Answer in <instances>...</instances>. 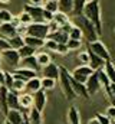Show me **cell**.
Returning <instances> with one entry per match:
<instances>
[{
	"label": "cell",
	"mask_w": 115,
	"mask_h": 124,
	"mask_svg": "<svg viewBox=\"0 0 115 124\" xmlns=\"http://www.w3.org/2000/svg\"><path fill=\"white\" fill-rule=\"evenodd\" d=\"M82 15L92 22L98 35L102 33V17H101V0H88L84 6Z\"/></svg>",
	"instance_id": "obj_1"
},
{
	"label": "cell",
	"mask_w": 115,
	"mask_h": 124,
	"mask_svg": "<svg viewBox=\"0 0 115 124\" xmlns=\"http://www.w3.org/2000/svg\"><path fill=\"white\" fill-rule=\"evenodd\" d=\"M59 87H60V90H62V93L63 95L69 100V101H72V100H75L76 98V95L73 93V90H72V84H71V72L65 68V66H62V65H59Z\"/></svg>",
	"instance_id": "obj_2"
},
{
	"label": "cell",
	"mask_w": 115,
	"mask_h": 124,
	"mask_svg": "<svg viewBox=\"0 0 115 124\" xmlns=\"http://www.w3.org/2000/svg\"><path fill=\"white\" fill-rule=\"evenodd\" d=\"M75 17L78 20V25L76 26H79V29L82 31V35L88 39V42H93V40H96L99 38V35H98L96 29H95V26L92 25V22L89 19H86L84 15H79V16H75Z\"/></svg>",
	"instance_id": "obj_3"
},
{
	"label": "cell",
	"mask_w": 115,
	"mask_h": 124,
	"mask_svg": "<svg viewBox=\"0 0 115 124\" xmlns=\"http://www.w3.org/2000/svg\"><path fill=\"white\" fill-rule=\"evenodd\" d=\"M26 35L39 38V39H46L49 36L48 23H45V22H32L30 25L26 26Z\"/></svg>",
	"instance_id": "obj_4"
},
{
	"label": "cell",
	"mask_w": 115,
	"mask_h": 124,
	"mask_svg": "<svg viewBox=\"0 0 115 124\" xmlns=\"http://www.w3.org/2000/svg\"><path fill=\"white\" fill-rule=\"evenodd\" d=\"M0 58H1L3 62H6L9 66H12V69L17 68V65H20V59H22L19 52H17V49H12V48L0 52Z\"/></svg>",
	"instance_id": "obj_5"
},
{
	"label": "cell",
	"mask_w": 115,
	"mask_h": 124,
	"mask_svg": "<svg viewBox=\"0 0 115 124\" xmlns=\"http://www.w3.org/2000/svg\"><path fill=\"white\" fill-rule=\"evenodd\" d=\"M89 51L93 52L95 55H98L99 58H102L105 62L111 61V54H109L108 48H107V46L104 45V42L99 40V39H96V40H93V42H89Z\"/></svg>",
	"instance_id": "obj_6"
},
{
	"label": "cell",
	"mask_w": 115,
	"mask_h": 124,
	"mask_svg": "<svg viewBox=\"0 0 115 124\" xmlns=\"http://www.w3.org/2000/svg\"><path fill=\"white\" fill-rule=\"evenodd\" d=\"M85 87H86V91L89 94V97L96 95V94L102 90L101 81H99V77H98V71H93L88 77V79H86V82H85Z\"/></svg>",
	"instance_id": "obj_7"
},
{
	"label": "cell",
	"mask_w": 115,
	"mask_h": 124,
	"mask_svg": "<svg viewBox=\"0 0 115 124\" xmlns=\"http://www.w3.org/2000/svg\"><path fill=\"white\" fill-rule=\"evenodd\" d=\"M92 72H93V69H92L89 65H82V63H81L79 66H76V68L71 72V77H72L73 79H76V81L85 84L86 79H88V77H89Z\"/></svg>",
	"instance_id": "obj_8"
},
{
	"label": "cell",
	"mask_w": 115,
	"mask_h": 124,
	"mask_svg": "<svg viewBox=\"0 0 115 124\" xmlns=\"http://www.w3.org/2000/svg\"><path fill=\"white\" fill-rule=\"evenodd\" d=\"M12 75L14 79H20V81H29L30 78H35L37 77V72L33 71V69H29V68H25V66H19V68H14L12 71Z\"/></svg>",
	"instance_id": "obj_9"
},
{
	"label": "cell",
	"mask_w": 115,
	"mask_h": 124,
	"mask_svg": "<svg viewBox=\"0 0 115 124\" xmlns=\"http://www.w3.org/2000/svg\"><path fill=\"white\" fill-rule=\"evenodd\" d=\"M32 95H33V107L42 113V111L45 110V107H46V102H48L46 91H45V90H39V91L33 93Z\"/></svg>",
	"instance_id": "obj_10"
},
{
	"label": "cell",
	"mask_w": 115,
	"mask_h": 124,
	"mask_svg": "<svg viewBox=\"0 0 115 124\" xmlns=\"http://www.w3.org/2000/svg\"><path fill=\"white\" fill-rule=\"evenodd\" d=\"M25 12H28L33 22H43V6L25 4Z\"/></svg>",
	"instance_id": "obj_11"
},
{
	"label": "cell",
	"mask_w": 115,
	"mask_h": 124,
	"mask_svg": "<svg viewBox=\"0 0 115 124\" xmlns=\"http://www.w3.org/2000/svg\"><path fill=\"white\" fill-rule=\"evenodd\" d=\"M14 35H17V26H14L12 22H3L0 23V36L10 39Z\"/></svg>",
	"instance_id": "obj_12"
},
{
	"label": "cell",
	"mask_w": 115,
	"mask_h": 124,
	"mask_svg": "<svg viewBox=\"0 0 115 124\" xmlns=\"http://www.w3.org/2000/svg\"><path fill=\"white\" fill-rule=\"evenodd\" d=\"M42 75L43 77H48V78L58 79L59 78V65L55 63V62H49L48 65H45L42 68Z\"/></svg>",
	"instance_id": "obj_13"
},
{
	"label": "cell",
	"mask_w": 115,
	"mask_h": 124,
	"mask_svg": "<svg viewBox=\"0 0 115 124\" xmlns=\"http://www.w3.org/2000/svg\"><path fill=\"white\" fill-rule=\"evenodd\" d=\"M71 84H72V90H73V93H75L76 97H81V98H84V100H88V98H89V94L86 91L85 84H82V82L73 79L72 77H71Z\"/></svg>",
	"instance_id": "obj_14"
},
{
	"label": "cell",
	"mask_w": 115,
	"mask_h": 124,
	"mask_svg": "<svg viewBox=\"0 0 115 124\" xmlns=\"http://www.w3.org/2000/svg\"><path fill=\"white\" fill-rule=\"evenodd\" d=\"M25 118L29 124H43V118H42V113L39 110H36L35 107H32L28 110V114H25Z\"/></svg>",
	"instance_id": "obj_15"
},
{
	"label": "cell",
	"mask_w": 115,
	"mask_h": 124,
	"mask_svg": "<svg viewBox=\"0 0 115 124\" xmlns=\"http://www.w3.org/2000/svg\"><path fill=\"white\" fill-rule=\"evenodd\" d=\"M19 104L23 113H26L33 107V95L29 93H20L19 94Z\"/></svg>",
	"instance_id": "obj_16"
},
{
	"label": "cell",
	"mask_w": 115,
	"mask_h": 124,
	"mask_svg": "<svg viewBox=\"0 0 115 124\" xmlns=\"http://www.w3.org/2000/svg\"><path fill=\"white\" fill-rule=\"evenodd\" d=\"M4 117L12 124H23L25 123V113H22L19 110H9Z\"/></svg>",
	"instance_id": "obj_17"
},
{
	"label": "cell",
	"mask_w": 115,
	"mask_h": 124,
	"mask_svg": "<svg viewBox=\"0 0 115 124\" xmlns=\"http://www.w3.org/2000/svg\"><path fill=\"white\" fill-rule=\"evenodd\" d=\"M39 90H42V87H40V78L39 77L30 78L29 81L25 82V91L26 93L33 94V93H36V91H39Z\"/></svg>",
	"instance_id": "obj_18"
},
{
	"label": "cell",
	"mask_w": 115,
	"mask_h": 124,
	"mask_svg": "<svg viewBox=\"0 0 115 124\" xmlns=\"http://www.w3.org/2000/svg\"><path fill=\"white\" fill-rule=\"evenodd\" d=\"M89 52V66L93 69V71H98V69H102L104 68V65H105V61L102 59V58H99L98 55H95L93 52H91V51H88Z\"/></svg>",
	"instance_id": "obj_19"
},
{
	"label": "cell",
	"mask_w": 115,
	"mask_h": 124,
	"mask_svg": "<svg viewBox=\"0 0 115 124\" xmlns=\"http://www.w3.org/2000/svg\"><path fill=\"white\" fill-rule=\"evenodd\" d=\"M7 94L9 90L4 85H0V111L3 113V116L7 114L9 111V105H7Z\"/></svg>",
	"instance_id": "obj_20"
},
{
	"label": "cell",
	"mask_w": 115,
	"mask_h": 124,
	"mask_svg": "<svg viewBox=\"0 0 115 124\" xmlns=\"http://www.w3.org/2000/svg\"><path fill=\"white\" fill-rule=\"evenodd\" d=\"M23 42H25V45L35 48L36 51L43 48V45H45V39H39V38H35V36H29V35L23 36Z\"/></svg>",
	"instance_id": "obj_21"
},
{
	"label": "cell",
	"mask_w": 115,
	"mask_h": 124,
	"mask_svg": "<svg viewBox=\"0 0 115 124\" xmlns=\"http://www.w3.org/2000/svg\"><path fill=\"white\" fill-rule=\"evenodd\" d=\"M20 66L33 69V71H36V72H39V71L42 69V68L37 65V61H36V56H35V55L28 56V58H22V59H20Z\"/></svg>",
	"instance_id": "obj_22"
},
{
	"label": "cell",
	"mask_w": 115,
	"mask_h": 124,
	"mask_svg": "<svg viewBox=\"0 0 115 124\" xmlns=\"http://www.w3.org/2000/svg\"><path fill=\"white\" fill-rule=\"evenodd\" d=\"M7 105H9V110L22 111L20 104H19V94L14 93V91H9V94H7Z\"/></svg>",
	"instance_id": "obj_23"
},
{
	"label": "cell",
	"mask_w": 115,
	"mask_h": 124,
	"mask_svg": "<svg viewBox=\"0 0 115 124\" xmlns=\"http://www.w3.org/2000/svg\"><path fill=\"white\" fill-rule=\"evenodd\" d=\"M68 123L69 124H81V114L75 105H71L68 110Z\"/></svg>",
	"instance_id": "obj_24"
},
{
	"label": "cell",
	"mask_w": 115,
	"mask_h": 124,
	"mask_svg": "<svg viewBox=\"0 0 115 124\" xmlns=\"http://www.w3.org/2000/svg\"><path fill=\"white\" fill-rule=\"evenodd\" d=\"M48 38L53 39V40L58 42V43H66V42H68V39H69L68 33H65L60 28H59L56 32H53V33H49V36H48Z\"/></svg>",
	"instance_id": "obj_25"
},
{
	"label": "cell",
	"mask_w": 115,
	"mask_h": 124,
	"mask_svg": "<svg viewBox=\"0 0 115 124\" xmlns=\"http://www.w3.org/2000/svg\"><path fill=\"white\" fill-rule=\"evenodd\" d=\"M102 71L105 72V75L108 77V79L111 82H115V65H114V62L107 61L105 65H104V68H102Z\"/></svg>",
	"instance_id": "obj_26"
},
{
	"label": "cell",
	"mask_w": 115,
	"mask_h": 124,
	"mask_svg": "<svg viewBox=\"0 0 115 124\" xmlns=\"http://www.w3.org/2000/svg\"><path fill=\"white\" fill-rule=\"evenodd\" d=\"M36 61H37V65L40 68H43L45 65H48L49 62H52V58L48 52H36Z\"/></svg>",
	"instance_id": "obj_27"
},
{
	"label": "cell",
	"mask_w": 115,
	"mask_h": 124,
	"mask_svg": "<svg viewBox=\"0 0 115 124\" xmlns=\"http://www.w3.org/2000/svg\"><path fill=\"white\" fill-rule=\"evenodd\" d=\"M56 81L58 79H53V78H48V77H42L40 78V87L42 90L48 91V90H53L56 87Z\"/></svg>",
	"instance_id": "obj_28"
},
{
	"label": "cell",
	"mask_w": 115,
	"mask_h": 124,
	"mask_svg": "<svg viewBox=\"0 0 115 124\" xmlns=\"http://www.w3.org/2000/svg\"><path fill=\"white\" fill-rule=\"evenodd\" d=\"M73 1V6H72V15L73 16H79L82 15L84 12V6L88 0H72Z\"/></svg>",
	"instance_id": "obj_29"
},
{
	"label": "cell",
	"mask_w": 115,
	"mask_h": 124,
	"mask_svg": "<svg viewBox=\"0 0 115 124\" xmlns=\"http://www.w3.org/2000/svg\"><path fill=\"white\" fill-rule=\"evenodd\" d=\"M58 4H59V12H63V13H72V6H73V1L72 0H58Z\"/></svg>",
	"instance_id": "obj_30"
},
{
	"label": "cell",
	"mask_w": 115,
	"mask_h": 124,
	"mask_svg": "<svg viewBox=\"0 0 115 124\" xmlns=\"http://www.w3.org/2000/svg\"><path fill=\"white\" fill-rule=\"evenodd\" d=\"M7 40H9L12 49H19V48H22V46L25 45L23 36H20V35H14L13 38H10V39H7Z\"/></svg>",
	"instance_id": "obj_31"
},
{
	"label": "cell",
	"mask_w": 115,
	"mask_h": 124,
	"mask_svg": "<svg viewBox=\"0 0 115 124\" xmlns=\"http://www.w3.org/2000/svg\"><path fill=\"white\" fill-rule=\"evenodd\" d=\"M17 52H19L20 58H28V56H32V55H36V49L29 46V45H23L22 48L17 49Z\"/></svg>",
	"instance_id": "obj_32"
},
{
	"label": "cell",
	"mask_w": 115,
	"mask_h": 124,
	"mask_svg": "<svg viewBox=\"0 0 115 124\" xmlns=\"http://www.w3.org/2000/svg\"><path fill=\"white\" fill-rule=\"evenodd\" d=\"M53 20L56 22L59 26H62V25H65V23H68V22H69V16H68L66 13H63V12H59V10H58L56 13L53 15Z\"/></svg>",
	"instance_id": "obj_33"
},
{
	"label": "cell",
	"mask_w": 115,
	"mask_h": 124,
	"mask_svg": "<svg viewBox=\"0 0 115 124\" xmlns=\"http://www.w3.org/2000/svg\"><path fill=\"white\" fill-rule=\"evenodd\" d=\"M68 36H69V39H76V40H82V38H84L82 31H81V29H79V26H76V25H73V26H72V29L69 31Z\"/></svg>",
	"instance_id": "obj_34"
},
{
	"label": "cell",
	"mask_w": 115,
	"mask_h": 124,
	"mask_svg": "<svg viewBox=\"0 0 115 124\" xmlns=\"http://www.w3.org/2000/svg\"><path fill=\"white\" fill-rule=\"evenodd\" d=\"M43 9L55 15L58 10H59V4H58V0H46V3L43 4Z\"/></svg>",
	"instance_id": "obj_35"
},
{
	"label": "cell",
	"mask_w": 115,
	"mask_h": 124,
	"mask_svg": "<svg viewBox=\"0 0 115 124\" xmlns=\"http://www.w3.org/2000/svg\"><path fill=\"white\" fill-rule=\"evenodd\" d=\"M68 51H79L82 46V40H76V39H68L66 42Z\"/></svg>",
	"instance_id": "obj_36"
},
{
	"label": "cell",
	"mask_w": 115,
	"mask_h": 124,
	"mask_svg": "<svg viewBox=\"0 0 115 124\" xmlns=\"http://www.w3.org/2000/svg\"><path fill=\"white\" fill-rule=\"evenodd\" d=\"M43 48H45L48 52H56L58 42H55V40L50 39V38H46V39H45V45H43Z\"/></svg>",
	"instance_id": "obj_37"
},
{
	"label": "cell",
	"mask_w": 115,
	"mask_h": 124,
	"mask_svg": "<svg viewBox=\"0 0 115 124\" xmlns=\"http://www.w3.org/2000/svg\"><path fill=\"white\" fill-rule=\"evenodd\" d=\"M17 17H19V23H20V25H25V26H28V25H30V23L33 22L32 17H30V15H29L28 12H25V10H23Z\"/></svg>",
	"instance_id": "obj_38"
},
{
	"label": "cell",
	"mask_w": 115,
	"mask_h": 124,
	"mask_svg": "<svg viewBox=\"0 0 115 124\" xmlns=\"http://www.w3.org/2000/svg\"><path fill=\"white\" fill-rule=\"evenodd\" d=\"M12 91L14 93H25V81H20V79H14L13 81V85H12Z\"/></svg>",
	"instance_id": "obj_39"
},
{
	"label": "cell",
	"mask_w": 115,
	"mask_h": 124,
	"mask_svg": "<svg viewBox=\"0 0 115 124\" xmlns=\"http://www.w3.org/2000/svg\"><path fill=\"white\" fill-rule=\"evenodd\" d=\"M13 81H14V78H13V75H12V72H6L4 71V87L9 90V91H12V85H13Z\"/></svg>",
	"instance_id": "obj_40"
},
{
	"label": "cell",
	"mask_w": 115,
	"mask_h": 124,
	"mask_svg": "<svg viewBox=\"0 0 115 124\" xmlns=\"http://www.w3.org/2000/svg\"><path fill=\"white\" fill-rule=\"evenodd\" d=\"M12 17H13V15L9 10H6V9L0 10V23H3V22H12Z\"/></svg>",
	"instance_id": "obj_41"
},
{
	"label": "cell",
	"mask_w": 115,
	"mask_h": 124,
	"mask_svg": "<svg viewBox=\"0 0 115 124\" xmlns=\"http://www.w3.org/2000/svg\"><path fill=\"white\" fill-rule=\"evenodd\" d=\"M78 59L82 65H88L89 63V52H81L78 54Z\"/></svg>",
	"instance_id": "obj_42"
},
{
	"label": "cell",
	"mask_w": 115,
	"mask_h": 124,
	"mask_svg": "<svg viewBox=\"0 0 115 124\" xmlns=\"http://www.w3.org/2000/svg\"><path fill=\"white\" fill-rule=\"evenodd\" d=\"M95 117H96V120L99 121V124H111V118H108L105 114H101V113H98Z\"/></svg>",
	"instance_id": "obj_43"
},
{
	"label": "cell",
	"mask_w": 115,
	"mask_h": 124,
	"mask_svg": "<svg viewBox=\"0 0 115 124\" xmlns=\"http://www.w3.org/2000/svg\"><path fill=\"white\" fill-rule=\"evenodd\" d=\"M105 116H107L108 118H111V120H115V104H111V105L107 108Z\"/></svg>",
	"instance_id": "obj_44"
},
{
	"label": "cell",
	"mask_w": 115,
	"mask_h": 124,
	"mask_svg": "<svg viewBox=\"0 0 115 124\" xmlns=\"http://www.w3.org/2000/svg\"><path fill=\"white\" fill-rule=\"evenodd\" d=\"M69 51H68V46L66 43H58V48H56V54L59 55H66Z\"/></svg>",
	"instance_id": "obj_45"
},
{
	"label": "cell",
	"mask_w": 115,
	"mask_h": 124,
	"mask_svg": "<svg viewBox=\"0 0 115 124\" xmlns=\"http://www.w3.org/2000/svg\"><path fill=\"white\" fill-rule=\"evenodd\" d=\"M9 48H10L9 40H7L6 38H1V36H0V52H3V51H6V49H9Z\"/></svg>",
	"instance_id": "obj_46"
},
{
	"label": "cell",
	"mask_w": 115,
	"mask_h": 124,
	"mask_svg": "<svg viewBox=\"0 0 115 124\" xmlns=\"http://www.w3.org/2000/svg\"><path fill=\"white\" fill-rule=\"evenodd\" d=\"M48 28H49V33H53V32H56L60 26L58 25L55 20H50V22H48Z\"/></svg>",
	"instance_id": "obj_47"
},
{
	"label": "cell",
	"mask_w": 115,
	"mask_h": 124,
	"mask_svg": "<svg viewBox=\"0 0 115 124\" xmlns=\"http://www.w3.org/2000/svg\"><path fill=\"white\" fill-rule=\"evenodd\" d=\"M50 20H53V13H50V12H48V10L43 9V22L48 23Z\"/></svg>",
	"instance_id": "obj_48"
},
{
	"label": "cell",
	"mask_w": 115,
	"mask_h": 124,
	"mask_svg": "<svg viewBox=\"0 0 115 124\" xmlns=\"http://www.w3.org/2000/svg\"><path fill=\"white\" fill-rule=\"evenodd\" d=\"M109 100L112 104H115V82H111L109 85Z\"/></svg>",
	"instance_id": "obj_49"
},
{
	"label": "cell",
	"mask_w": 115,
	"mask_h": 124,
	"mask_svg": "<svg viewBox=\"0 0 115 124\" xmlns=\"http://www.w3.org/2000/svg\"><path fill=\"white\" fill-rule=\"evenodd\" d=\"M72 26H73V25H72L71 22H68V23H65V25H62V26H60V29H62L63 32H65V33H69V31L72 29Z\"/></svg>",
	"instance_id": "obj_50"
},
{
	"label": "cell",
	"mask_w": 115,
	"mask_h": 124,
	"mask_svg": "<svg viewBox=\"0 0 115 124\" xmlns=\"http://www.w3.org/2000/svg\"><path fill=\"white\" fill-rule=\"evenodd\" d=\"M43 1L45 0H29V4H32V6H43Z\"/></svg>",
	"instance_id": "obj_51"
},
{
	"label": "cell",
	"mask_w": 115,
	"mask_h": 124,
	"mask_svg": "<svg viewBox=\"0 0 115 124\" xmlns=\"http://www.w3.org/2000/svg\"><path fill=\"white\" fill-rule=\"evenodd\" d=\"M3 84H4V71L0 69V85H3Z\"/></svg>",
	"instance_id": "obj_52"
},
{
	"label": "cell",
	"mask_w": 115,
	"mask_h": 124,
	"mask_svg": "<svg viewBox=\"0 0 115 124\" xmlns=\"http://www.w3.org/2000/svg\"><path fill=\"white\" fill-rule=\"evenodd\" d=\"M88 124H99V121L96 120V117H93V118H91V120L88 121Z\"/></svg>",
	"instance_id": "obj_53"
},
{
	"label": "cell",
	"mask_w": 115,
	"mask_h": 124,
	"mask_svg": "<svg viewBox=\"0 0 115 124\" xmlns=\"http://www.w3.org/2000/svg\"><path fill=\"white\" fill-rule=\"evenodd\" d=\"M3 124H12V123H10V121H9L7 118H4V123H3Z\"/></svg>",
	"instance_id": "obj_54"
},
{
	"label": "cell",
	"mask_w": 115,
	"mask_h": 124,
	"mask_svg": "<svg viewBox=\"0 0 115 124\" xmlns=\"http://www.w3.org/2000/svg\"><path fill=\"white\" fill-rule=\"evenodd\" d=\"M9 1H10V0H0V3H4V4H6V3H9Z\"/></svg>",
	"instance_id": "obj_55"
},
{
	"label": "cell",
	"mask_w": 115,
	"mask_h": 124,
	"mask_svg": "<svg viewBox=\"0 0 115 124\" xmlns=\"http://www.w3.org/2000/svg\"><path fill=\"white\" fill-rule=\"evenodd\" d=\"M25 124H29V123H28V121H26V118H25Z\"/></svg>",
	"instance_id": "obj_56"
},
{
	"label": "cell",
	"mask_w": 115,
	"mask_h": 124,
	"mask_svg": "<svg viewBox=\"0 0 115 124\" xmlns=\"http://www.w3.org/2000/svg\"><path fill=\"white\" fill-rule=\"evenodd\" d=\"M0 62H1V58H0Z\"/></svg>",
	"instance_id": "obj_57"
},
{
	"label": "cell",
	"mask_w": 115,
	"mask_h": 124,
	"mask_svg": "<svg viewBox=\"0 0 115 124\" xmlns=\"http://www.w3.org/2000/svg\"><path fill=\"white\" fill-rule=\"evenodd\" d=\"M114 33H115V29H114Z\"/></svg>",
	"instance_id": "obj_58"
},
{
	"label": "cell",
	"mask_w": 115,
	"mask_h": 124,
	"mask_svg": "<svg viewBox=\"0 0 115 124\" xmlns=\"http://www.w3.org/2000/svg\"><path fill=\"white\" fill-rule=\"evenodd\" d=\"M23 124H25V123H23Z\"/></svg>",
	"instance_id": "obj_59"
}]
</instances>
